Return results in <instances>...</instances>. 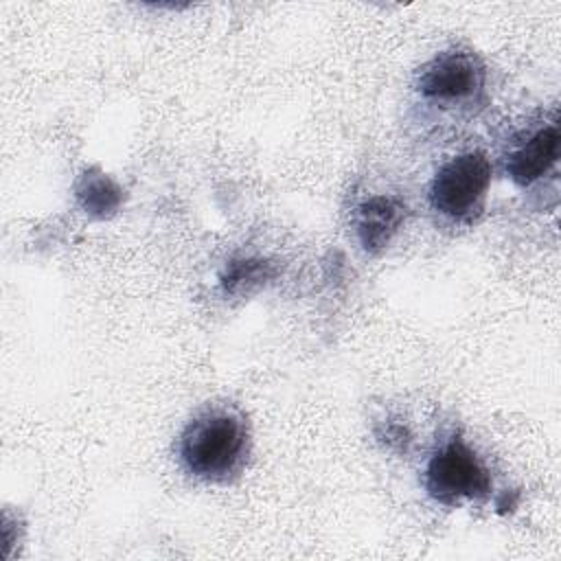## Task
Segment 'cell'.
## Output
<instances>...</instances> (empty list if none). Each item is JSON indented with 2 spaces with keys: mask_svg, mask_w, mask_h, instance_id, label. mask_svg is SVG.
<instances>
[{
  "mask_svg": "<svg viewBox=\"0 0 561 561\" xmlns=\"http://www.w3.org/2000/svg\"><path fill=\"white\" fill-rule=\"evenodd\" d=\"M248 454V425L230 408H213L195 416L180 438V460L186 471L206 482L237 473Z\"/></svg>",
  "mask_w": 561,
  "mask_h": 561,
  "instance_id": "cell-1",
  "label": "cell"
},
{
  "mask_svg": "<svg viewBox=\"0 0 561 561\" xmlns=\"http://www.w3.org/2000/svg\"><path fill=\"white\" fill-rule=\"evenodd\" d=\"M489 182V158L482 151H465L436 171L430 186V202L440 215L465 221L480 213Z\"/></svg>",
  "mask_w": 561,
  "mask_h": 561,
  "instance_id": "cell-2",
  "label": "cell"
},
{
  "mask_svg": "<svg viewBox=\"0 0 561 561\" xmlns=\"http://www.w3.org/2000/svg\"><path fill=\"white\" fill-rule=\"evenodd\" d=\"M425 486L434 500L456 504L486 495L491 478L471 447H467L462 438H451L432 456L425 471Z\"/></svg>",
  "mask_w": 561,
  "mask_h": 561,
  "instance_id": "cell-3",
  "label": "cell"
},
{
  "mask_svg": "<svg viewBox=\"0 0 561 561\" xmlns=\"http://www.w3.org/2000/svg\"><path fill=\"white\" fill-rule=\"evenodd\" d=\"M484 85V66L469 50L438 53L419 77V92L438 103L473 99Z\"/></svg>",
  "mask_w": 561,
  "mask_h": 561,
  "instance_id": "cell-4",
  "label": "cell"
},
{
  "mask_svg": "<svg viewBox=\"0 0 561 561\" xmlns=\"http://www.w3.org/2000/svg\"><path fill=\"white\" fill-rule=\"evenodd\" d=\"M559 158V127L550 123L539 127L522 145H517L506 158V171L513 182L528 186L550 171Z\"/></svg>",
  "mask_w": 561,
  "mask_h": 561,
  "instance_id": "cell-5",
  "label": "cell"
},
{
  "mask_svg": "<svg viewBox=\"0 0 561 561\" xmlns=\"http://www.w3.org/2000/svg\"><path fill=\"white\" fill-rule=\"evenodd\" d=\"M405 206L397 197L373 195L357 208V234L366 250H381L399 230Z\"/></svg>",
  "mask_w": 561,
  "mask_h": 561,
  "instance_id": "cell-6",
  "label": "cell"
}]
</instances>
